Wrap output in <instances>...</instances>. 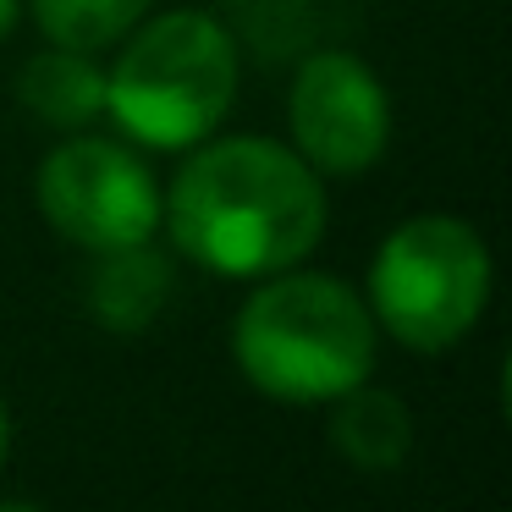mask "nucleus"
<instances>
[{
  "label": "nucleus",
  "instance_id": "1",
  "mask_svg": "<svg viewBox=\"0 0 512 512\" xmlns=\"http://www.w3.org/2000/svg\"><path fill=\"white\" fill-rule=\"evenodd\" d=\"M171 243L215 276H276L325 237V182L292 144L215 138L193 144L160 199Z\"/></svg>",
  "mask_w": 512,
  "mask_h": 512
},
{
  "label": "nucleus",
  "instance_id": "2",
  "mask_svg": "<svg viewBox=\"0 0 512 512\" xmlns=\"http://www.w3.org/2000/svg\"><path fill=\"white\" fill-rule=\"evenodd\" d=\"M380 325L364 292L320 270H276L232 320V358L276 402H336L375 375Z\"/></svg>",
  "mask_w": 512,
  "mask_h": 512
},
{
  "label": "nucleus",
  "instance_id": "3",
  "mask_svg": "<svg viewBox=\"0 0 512 512\" xmlns=\"http://www.w3.org/2000/svg\"><path fill=\"white\" fill-rule=\"evenodd\" d=\"M237 34L210 12H166L144 23L116 72H105V116L133 144L193 149L221 127L237 100Z\"/></svg>",
  "mask_w": 512,
  "mask_h": 512
},
{
  "label": "nucleus",
  "instance_id": "4",
  "mask_svg": "<svg viewBox=\"0 0 512 512\" xmlns=\"http://www.w3.org/2000/svg\"><path fill=\"white\" fill-rule=\"evenodd\" d=\"M364 303L408 353H446L490 303V248L457 215H413L380 243Z\"/></svg>",
  "mask_w": 512,
  "mask_h": 512
},
{
  "label": "nucleus",
  "instance_id": "5",
  "mask_svg": "<svg viewBox=\"0 0 512 512\" xmlns=\"http://www.w3.org/2000/svg\"><path fill=\"white\" fill-rule=\"evenodd\" d=\"M39 210L67 243L105 254L160 232V182L111 138H67L39 166Z\"/></svg>",
  "mask_w": 512,
  "mask_h": 512
},
{
  "label": "nucleus",
  "instance_id": "6",
  "mask_svg": "<svg viewBox=\"0 0 512 512\" xmlns=\"http://www.w3.org/2000/svg\"><path fill=\"white\" fill-rule=\"evenodd\" d=\"M292 149L320 177H364L391 144V94L353 50L303 56L287 94Z\"/></svg>",
  "mask_w": 512,
  "mask_h": 512
},
{
  "label": "nucleus",
  "instance_id": "7",
  "mask_svg": "<svg viewBox=\"0 0 512 512\" xmlns=\"http://www.w3.org/2000/svg\"><path fill=\"white\" fill-rule=\"evenodd\" d=\"M171 298V259L149 243H127V248H105L94 254L89 270V309L105 331L116 336H138L155 325V314Z\"/></svg>",
  "mask_w": 512,
  "mask_h": 512
},
{
  "label": "nucleus",
  "instance_id": "8",
  "mask_svg": "<svg viewBox=\"0 0 512 512\" xmlns=\"http://www.w3.org/2000/svg\"><path fill=\"white\" fill-rule=\"evenodd\" d=\"M331 446L358 474H391L413 452V413L397 391H380L358 380L353 391L331 402Z\"/></svg>",
  "mask_w": 512,
  "mask_h": 512
},
{
  "label": "nucleus",
  "instance_id": "9",
  "mask_svg": "<svg viewBox=\"0 0 512 512\" xmlns=\"http://www.w3.org/2000/svg\"><path fill=\"white\" fill-rule=\"evenodd\" d=\"M17 100L39 116L45 127H89L105 116V67H94V56L83 50L50 45L45 56H34L17 72Z\"/></svg>",
  "mask_w": 512,
  "mask_h": 512
},
{
  "label": "nucleus",
  "instance_id": "10",
  "mask_svg": "<svg viewBox=\"0 0 512 512\" xmlns=\"http://www.w3.org/2000/svg\"><path fill=\"white\" fill-rule=\"evenodd\" d=\"M149 6L155 0H34V23L50 45L94 56V50L133 34L149 17Z\"/></svg>",
  "mask_w": 512,
  "mask_h": 512
},
{
  "label": "nucleus",
  "instance_id": "11",
  "mask_svg": "<svg viewBox=\"0 0 512 512\" xmlns=\"http://www.w3.org/2000/svg\"><path fill=\"white\" fill-rule=\"evenodd\" d=\"M226 12H232V28H243L265 56L276 50H292L314 34V12L303 0H226Z\"/></svg>",
  "mask_w": 512,
  "mask_h": 512
},
{
  "label": "nucleus",
  "instance_id": "12",
  "mask_svg": "<svg viewBox=\"0 0 512 512\" xmlns=\"http://www.w3.org/2000/svg\"><path fill=\"white\" fill-rule=\"evenodd\" d=\"M17 17H23V0H0V39L17 28Z\"/></svg>",
  "mask_w": 512,
  "mask_h": 512
},
{
  "label": "nucleus",
  "instance_id": "13",
  "mask_svg": "<svg viewBox=\"0 0 512 512\" xmlns=\"http://www.w3.org/2000/svg\"><path fill=\"white\" fill-rule=\"evenodd\" d=\"M6 452H12V419H6V408H0V463H6Z\"/></svg>",
  "mask_w": 512,
  "mask_h": 512
}]
</instances>
